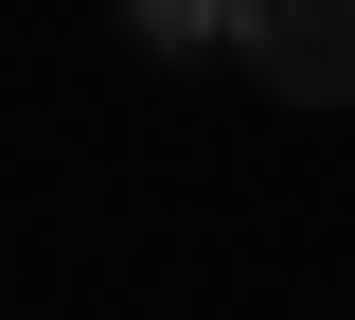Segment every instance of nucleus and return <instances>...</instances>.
<instances>
[{"label":"nucleus","instance_id":"obj_1","mask_svg":"<svg viewBox=\"0 0 355 320\" xmlns=\"http://www.w3.org/2000/svg\"><path fill=\"white\" fill-rule=\"evenodd\" d=\"M231 53H249L284 107H355V0H249Z\"/></svg>","mask_w":355,"mask_h":320},{"label":"nucleus","instance_id":"obj_2","mask_svg":"<svg viewBox=\"0 0 355 320\" xmlns=\"http://www.w3.org/2000/svg\"><path fill=\"white\" fill-rule=\"evenodd\" d=\"M231 18H249V0H125L142 53H231Z\"/></svg>","mask_w":355,"mask_h":320}]
</instances>
